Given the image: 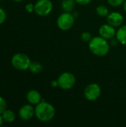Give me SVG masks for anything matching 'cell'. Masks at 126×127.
<instances>
[{"instance_id":"1","label":"cell","mask_w":126,"mask_h":127,"mask_svg":"<svg viewBox=\"0 0 126 127\" xmlns=\"http://www.w3.org/2000/svg\"><path fill=\"white\" fill-rule=\"evenodd\" d=\"M56 115L55 107L50 103L42 100L39 103L36 105L35 116L41 122L50 121Z\"/></svg>"},{"instance_id":"2","label":"cell","mask_w":126,"mask_h":127,"mask_svg":"<svg viewBox=\"0 0 126 127\" xmlns=\"http://www.w3.org/2000/svg\"><path fill=\"white\" fill-rule=\"evenodd\" d=\"M90 51L97 57H105L110 50V43L105 38L97 36H94L88 42Z\"/></svg>"},{"instance_id":"3","label":"cell","mask_w":126,"mask_h":127,"mask_svg":"<svg viewBox=\"0 0 126 127\" xmlns=\"http://www.w3.org/2000/svg\"><path fill=\"white\" fill-rule=\"evenodd\" d=\"M30 59L27 55L23 53H17L12 57L11 64L14 68L19 71H25L29 69Z\"/></svg>"},{"instance_id":"4","label":"cell","mask_w":126,"mask_h":127,"mask_svg":"<svg viewBox=\"0 0 126 127\" xmlns=\"http://www.w3.org/2000/svg\"><path fill=\"white\" fill-rule=\"evenodd\" d=\"M74 21L75 18L72 13L63 12L58 16L56 19V25L60 30L68 31L74 26Z\"/></svg>"},{"instance_id":"5","label":"cell","mask_w":126,"mask_h":127,"mask_svg":"<svg viewBox=\"0 0 126 127\" xmlns=\"http://www.w3.org/2000/svg\"><path fill=\"white\" fill-rule=\"evenodd\" d=\"M57 80L59 88L64 90H68L74 86L76 83V77L71 72L65 71L59 76Z\"/></svg>"},{"instance_id":"6","label":"cell","mask_w":126,"mask_h":127,"mask_svg":"<svg viewBox=\"0 0 126 127\" xmlns=\"http://www.w3.org/2000/svg\"><path fill=\"white\" fill-rule=\"evenodd\" d=\"M102 89L100 86L96 83L88 84L84 89V97L89 101L97 100L101 95Z\"/></svg>"},{"instance_id":"7","label":"cell","mask_w":126,"mask_h":127,"mask_svg":"<svg viewBox=\"0 0 126 127\" xmlns=\"http://www.w3.org/2000/svg\"><path fill=\"white\" fill-rule=\"evenodd\" d=\"M34 6V12L39 16H46L50 14L53 7L50 0H38Z\"/></svg>"},{"instance_id":"8","label":"cell","mask_w":126,"mask_h":127,"mask_svg":"<svg viewBox=\"0 0 126 127\" xmlns=\"http://www.w3.org/2000/svg\"><path fill=\"white\" fill-rule=\"evenodd\" d=\"M117 31L114 27L109 25L108 23L102 25L99 28V34L100 36L105 38L107 40H110L111 39L116 36Z\"/></svg>"},{"instance_id":"9","label":"cell","mask_w":126,"mask_h":127,"mask_svg":"<svg viewBox=\"0 0 126 127\" xmlns=\"http://www.w3.org/2000/svg\"><path fill=\"white\" fill-rule=\"evenodd\" d=\"M124 22L123 15L117 11L110 13L107 16V23L112 25L114 28H119L123 25Z\"/></svg>"},{"instance_id":"10","label":"cell","mask_w":126,"mask_h":127,"mask_svg":"<svg viewBox=\"0 0 126 127\" xmlns=\"http://www.w3.org/2000/svg\"><path fill=\"white\" fill-rule=\"evenodd\" d=\"M35 115V108L32 104H25L19 110V116L23 121H29Z\"/></svg>"},{"instance_id":"11","label":"cell","mask_w":126,"mask_h":127,"mask_svg":"<svg viewBox=\"0 0 126 127\" xmlns=\"http://www.w3.org/2000/svg\"><path fill=\"white\" fill-rule=\"evenodd\" d=\"M26 99L27 102L32 105H37L42 100L41 94L35 89H31L27 92Z\"/></svg>"},{"instance_id":"12","label":"cell","mask_w":126,"mask_h":127,"mask_svg":"<svg viewBox=\"0 0 126 127\" xmlns=\"http://www.w3.org/2000/svg\"><path fill=\"white\" fill-rule=\"evenodd\" d=\"M116 37L121 45H126V25H123L119 28L116 33Z\"/></svg>"},{"instance_id":"13","label":"cell","mask_w":126,"mask_h":127,"mask_svg":"<svg viewBox=\"0 0 126 127\" xmlns=\"http://www.w3.org/2000/svg\"><path fill=\"white\" fill-rule=\"evenodd\" d=\"M75 0H62L61 7L64 12L72 13L75 7Z\"/></svg>"},{"instance_id":"14","label":"cell","mask_w":126,"mask_h":127,"mask_svg":"<svg viewBox=\"0 0 126 127\" xmlns=\"http://www.w3.org/2000/svg\"><path fill=\"white\" fill-rule=\"evenodd\" d=\"M1 116L3 118L4 121L7 123H13L16 119V115L14 112L10 109H6L1 114Z\"/></svg>"},{"instance_id":"15","label":"cell","mask_w":126,"mask_h":127,"mask_svg":"<svg viewBox=\"0 0 126 127\" xmlns=\"http://www.w3.org/2000/svg\"><path fill=\"white\" fill-rule=\"evenodd\" d=\"M42 69H43L42 65L37 61L31 62L29 66V70L33 74H39L42 71Z\"/></svg>"},{"instance_id":"16","label":"cell","mask_w":126,"mask_h":127,"mask_svg":"<svg viewBox=\"0 0 126 127\" xmlns=\"http://www.w3.org/2000/svg\"><path fill=\"white\" fill-rule=\"evenodd\" d=\"M96 13L100 17H107L109 14V10L105 5L100 4L96 7Z\"/></svg>"},{"instance_id":"17","label":"cell","mask_w":126,"mask_h":127,"mask_svg":"<svg viewBox=\"0 0 126 127\" xmlns=\"http://www.w3.org/2000/svg\"><path fill=\"white\" fill-rule=\"evenodd\" d=\"M92 35L91 33L88 32V31H85L81 34V39L85 42H89L91 41V39H92Z\"/></svg>"},{"instance_id":"18","label":"cell","mask_w":126,"mask_h":127,"mask_svg":"<svg viewBox=\"0 0 126 127\" xmlns=\"http://www.w3.org/2000/svg\"><path fill=\"white\" fill-rule=\"evenodd\" d=\"M108 3L112 7H119L123 4L125 0H107Z\"/></svg>"},{"instance_id":"19","label":"cell","mask_w":126,"mask_h":127,"mask_svg":"<svg viewBox=\"0 0 126 127\" xmlns=\"http://www.w3.org/2000/svg\"><path fill=\"white\" fill-rule=\"evenodd\" d=\"M7 109V103L6 100L0 96V115H1Z\"/></svg>"},{"instance_id":"20","label":"cell","mask_w":126,"mask_h":127,"mask_svg":"<svg viewBox=\"0 0 126 127\" xmlns=\"http://www.w3.org/2000/svg\"><path fill=\"white\" fill-rule=\"evenodd\" d=\"M6 17H7V15H6L5 11L4 10L3 8L0 7V25L3 24L5 22Z\"/></svg>"},{"instance_id":"21","label":"cell","mask_w":126,"mask_h":127,"mask_svg":"<svg viewBox=\"0 0 126 127\" xmlns=\"http://www.w3.org/2000/svg\"><path fill=\"white\" fill-rule=\"evenodd\" d=\"M34 7H35V6H34V4H32V3H27V4L25 5V10H26V11L28 12V13H32V12H33V11H34Z\"/></svg>"},{"instance_id":"22","label":"cell","mask_w":126,"mask_h":127,"mask_svg":"<svg viewBox=\"0 0 126 127\" xmlns=\"http://www.w3.org/2000/svg\"><path fill=\"white\" fill-rule=\"evenodd\" d=\"M92 0H75L76 3L80 5H87Z\"/></svg>"},{"instance_id":"23","label":"cell","mask_w":126,"mask_h":127,"mask_svg":"<svg viewBox=\"0 0 126 127\" xmlns=\"http://www.w3.org/2000/svg\"><path fill=\"white\" fill-rule=\"evenodd\" d=\"M109 43H110L111 45H113V46H116V45H117V44L120 43V42H119L118 39H117V37L114 36V38H112V39H110V42H109Z\"/></svg>"},{"instance_id":"24","label":"cell","mask_w":126,"mask_h":127,"mask_svg":"<svg viewBox=\"0 0 126 127\" xmlns=\"http://www.w3.org/2000/svg\"><path fill=\"white\" fill-rule=\"evenodd\" d=\"M50 86L53 88H56V87H59V83H58V80H53L51 81L50 83Z\"/></svg>"},{"instance_id":"25","label":"cell","mask_w":126,"mask_h":127,"mask_svg":"<svg viewBox=\"0 0 126 127\" xmlns=\"http://www.w3.org/2000/svg\"><path fill=\"white\" fill-rule=\"evenodd\" d=\"M72 14L74 15V16L75 19L77 18L78 16H79V13H78V12H76V11H73V12H72Z\"/></svg>"},{"instance_id":"26","label":"cell","mask_w":126,"mask_h":127,"mask_svg":"<svg viewBox=\"0 0 126 127\" xmlns=\"http://www.w3.org/2000/svg\"><path fill=\"white\" fill-rule=\"evenodd\" d=\"M3 121H4V120H3V118H2L1 115H0V127L2 125V124H3Z\"/></svg>"},{"instance_id":"27","label":"cell","mask_w":126,"mask_h":127,"mask_svg":"<svg viewBox=\"0 0 126 127\" xmlns=\"http://www.w3.org/2000/svg\"><path fill=\"white\" fill-rule=\"evenodd\" d=\"M123 10H124V11L126 13V0H125V1L123 3Z\"/></svg>"},{"instance_id":"28","label":"cell","mask_w":126,"mask_h":127,"mask_svg":"<svg viewBox=\"0 0 126 127\" xmlns=\"http://www.w3.org/2000/svg\"><path fill=\"white\" fill-rule=\"evenodd\" d=\"M13 1H17V2H19V1H24V0H13Z\"/></svg>"}]
</instances>
